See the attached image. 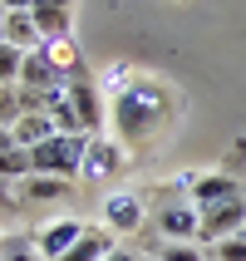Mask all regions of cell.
Returning a JSON list of instances; mask_svg holds the SVG:
<instances>
[{
	"instance_id": "obj_20",
	"label": "cell",
	"mask_w": 246,
	"mask_h": 261,
	"mask_svg": "<svg viewBox=\"0 0 246 261\" xmlns=\"http://www.w3.org/2000/svg\"><path fill=\"white\" fill-rule=\"evenodd\" d=\"M212 256H217V261H246V232L222 237L217 247H212Z\"/></svg>"
},
{
	"instance_id": "obj_5",
	"label": "cell",
	"mask_w": 246,
	"mask_h": 261,
	"mask_svg": "<svg viewBox=\"0 0 246 261\" xmlns=\"http://www.w3.org/2000/svg\"><path fill=\"white\" fill-rule=\"evenodd\" d=\"M84 232H89V227L79 217H54V222H44L40 232H35V251H40L44 261H64Z\"/></svg>"
},
{
	"instance_id": "obj_28",
	"label": "cell",
	"mask_w": 246,
	"mask_h": 261,
	"mask_svg": "<svg viewBox=\"0 0 246 261\" xmlns=\"http://www.w3.org/2000/svg\"><path fill=\"white\" fill-rule=\"evenodd\" d=\"M0 89H5V84H0Z\"/></svg>"
},
{
	"instance_id": "obj_8",
	"label": "cell",
	"mask_w": 246,
	"mask_h": 261,
	"mask_svg": "<svg viewBox=\"0 0 246 261\" xmlns=\"http://www.w3.org/2000/svg\"><path fill=\"white\" fill-rule=\"evenodd\" d=\"M197 207L192 202H173V207H158V237H173V242H197Z\"/></svg>"
},
{
	"instance_id": "obj_15",
	"label": "cell",
	"mask_w": 246,
	"mask_h": 261,
	"mask_svg": "<svg viewBox=\"0 0 246 261\" xmlns=\"http://www.w3.org/2000/svg\"><path fill=\"white\" fill-rule=\"evenodd\" d=\"M35 25H40L44 44L49 40H74V10H35Z\"/></svg>"
},
{
	"instance_id": "obj_26",
	"label": "cell",
	"mask_w": 246,
	"mask_h": 261,
	"mask_svg": "<svg viewBox=\"0 0 246 261\" xmlns=\"http://www.w3.org/2000/svg\"><path fill=\"white\" fill-rule=\"evenodd\" d=\"M0 251H5V237H0Z\"/></svg>"
},
{
	"instance_id": "obj_3",
	"label": "cell",
	"mask_w": 246,
	"mask_h": 261,
	"mask_svg": "<svg viewBox=\"0 0 246 261\" xmlns=\"http://www.w3.org/2000/svg\"><path fill=\"white\" fill-rule=\"evenodd\" d=\"M197 217H202V222H197V247H202V242L217 247L222 237L246 232V192H241V197H227V202H217V207H202Z\"/></svg>"
},
{
	"instance_id": "obj_10",
	"label": "cell",
	"mask_w": 246,
	"mask_h": 261,
	"mask_svg": "<svg viewBox=\"0 0 246 261\" xmlns=\"http://www.w3.org/2000/svg\"><path fill=\"white\" fill-rule=\"evenodd\" d=\"M64 84V74L49 64L44 49H30L25 55V69H20V89H59Z\"/></svg>"
},
{
	"instance_id": "obj_13",
	"label": "cell",
	"mask_w": 246,
	"mask_h": 261,
	"mask_svg": "<svg viewBox=\"0 0 246 261\" xmlns=\"http://www.w3.org/2000/svg\"><path fill=\"white\" fill-rule=\"evenodd\" d=\"M108 251H118V247H114V232H108V227H89V232L74 242V251H69L64 261H103Z\"/></svg>"
},
{
	"instance_id": "obj_21",
	"label": "cell",
	"mask_w": 246,
	"mask_h": 261,
	"mask_svg": "<svg viewBox=\"0 0 246 261\" xmlns=\"http://www.w3.org/2000/svg\"><path fill=\"white\" fill-rule=\"evenodd\" d=\"M20 188H15V182H0V217H15V212H20Z\"/></svg>"
},
{
	"instance_id": "obj_24",
	"label": "cell",
	"mask_w": 246,
	"mask_h": 261,
	"mask_svg": "<svg viewBox=\"0 0 246 261\" xmlns=\"http://www.w3.org/2000/svg\"><path fill=\"white\" fill-rule=\"evenodd\" d=\"M103 261H138V256H133V251H108Z\"/></svg>"
},
{
	"instance_id": "obj_22",
	"label": "cell",
	"mask_w": 246,
	"mask_h": 261,
	"mask_svg": "<svg viewBox=\"0 0 246 261\" xmlns=\"http://www.w3.org/2000/svg\"><path fill=\"white\" fill-rule=\"evenodd\" d=\"M35 10H74V0H35Z\"/></svg>"
},
{
	"instance_id": "obj_18",
	"label": "cell",
	"mask_w": 246,
	"mask_h": 261,
	"mask_svg": "<svg viewBox=\"0 0 246 261\" xmlns=\"http://www.w3.org/2000/svg\"><path fill=\"white\" fill-rule=\"evenodd\" d=\"M158 261H207L197 242H158Z\"/></svg>"
},
{
	"instance_id": "obj_9",
	"label": "cell",
	"mask_w": 246,
	"mask_h": 261,
	"mask_svg": "<svg viewBox=\"0 0 246 261\" xmlns=\"http://www.w3.org/2000/svg\"><path fill=\"white\" fill-rule=\"evenodd\" d=\"M5 44H15V49H44V35L40 25H35V10H5Z\"/></svg>"
},
{
	"instance_id": "obj_12",
	"label": "cell",
	"mask_w": 246,
	"mask_h": 261,
	"mask_svg": "<svg viewBox=\"0 0 246 261\" xmlns=\"http://www.w3.org/2000/svg\"><path fill=\"white\" fill-rule=\"evenodd\" d=\"M10 133H15V148H40L44 138H54L59 128H54V114H25Z\"/></svg>"
},
{
	"instance_id": "obj_17",
	"label": "cell",
	"mask_w": 246,
	"mask_h": 261,
	"mask_svg": "<svg viewBox=\"0 0 246 261\" xmlns=\"http://www.w3.org/2000/svg\"><path fill=\"white\" fill-rule=\"evenodd\" d=\"M20 69H25V49L0 44V84H20Z\"/></svg>"
},
{
	"instance_id": "obj_2",
	"label": "cell",
	"mask_w": 246,
	"mask_h": 261,
	"mask_svg": "<svg viewBox=\"0 0 246 261\" xmlns=\"http://www.w3.org/2000/svg\"><path fill=\"white\" fill-rule=\"evenodd\" d=\"M84 153H89V133H54L40 148H30L35 173L40 177H64V182L84 177Z\"/></svg>"
},
{
	"instance_id": "obj_7",
	"label": "cell",
	"mask_w": 246,
	"mask_h": 261,
	"mask_svg": "<svg viewBox=\"0 0 246 261\" xmlns=\"http://www.w3.org/2000/svg\"><path fill=\"white\" fill-rule=\"evenodd\" d=\"M241 182L236 177H227V173H207V177H187V197H192V207L202 212V207H217V202H227V197H241Z\"/></svg>"
},
{
	"instance_id": "obj_23",
	"label": "cell",
	"mask_w": 246,
	"mask_h": 261,
	"mask_svg": "<svg viewBox=\"0 0 246 261\" xmlns=\"http://www.w3.org/2000/svg\"><path fill=\"white\" fill-rule=\"evenodd\" d=\"M10 148H15V133H10V128H0V158H5Z\"/></svg>"
},
{
	"instance_id": "obj_4",
	"label": "cell",
	"mask_w": 246,
	"mask_h": 261,
	"mask_svg": "<svg viewBox=\"0 0 246 261\" xmlns=\"http://www.w3.org/2000/svg\"><path fill=\"white\" fill-rule=\"evenodd\" d=\"M143 222H148V212H143V197L138 192H108L103 207H99V227H108L118 237L143 232Z\"/></svg>"
},
{
	"instance_id": "obj_1",
	"label": "cell",
	"mask_w": 246,
	"mask_h": 261,
	"mask_svg": "<svg viewBox=\"0 0 246 261\" xmlns=\"http://www.w3.org/2000/svg\"><path fill=\"white\" fill-rule=\"evenodd\" d=\"M168 114H173V94H168L158 79H133L128 94L114 99V123H118V138H123L128 148L158 138V128L168 123Z\"/></svg>"
},
{
	"instance_id": "obj_14",
	"label": "cell",
	"mask_w": 246,
	"mask_h": 261,
	"mask_svg": "<svg viewBox=\"0 0 246 261\" xmlns=\"http://www.w3.org/2000/svg\"><path fill=\"white\" fill-rule=\"evenodd\" d=\"M44 55H49V64H54L64 79L84 74V59H79V44H74V40H49V44H44Z\"/></svg>"
},
{
	"instance_id": "obj_19",
	"label": "cell",
	"mask_w": 246,
	"mask_h": 261,
	"mask_svg": "<svg viewBox=\"0 0 246 261\" xmlns=\"http://www.w3.org/2000/svg\"><path fill=\"white\" fill-rule=\"evenodd\" d=\"M0 261H44V256L35 251V242H30V237H5V251H0Z\"/></svg>"
},
{
	"instance_id": "obj_6",
	"label": "cell",
	"mask_w": 246,
	"mask_h": 261,
	"mask_svg": "<svg viewBox=\"0 0 246 261\" xmlns=\"http://www.w3.org/2000/svg\"><path fill=\"white\" fill-rule=\"evenodd\" d=\"M128 163V143L118 138H89V153H84V177H114L118 168Z\"/></svg>"
},
{
	"instance_id": "obj_16",
	"label": "cell",
	"mask_w": 246,
	"mask_h": 261,
	"mask_svg": "<svg viewBox=\"0 0 246 261\" xmlns=\"http://www.w3.org/2000/svg\"><path fill=\"white\" fill-rule=\"evenodd\" d=\"M25 118V99H20V84H5L0 89V128H15Z\"/></svg>"
},
{
	"instance_id": "obj_11",
	"label": "cell",
	"mask_w": 246,
	"mask_h": 261,
	"mask_svg": "<svg viewBox=\"0 0 246 261\" xmlns=\"http://www.w3.org/2000/svg\"><path fill=\"white\" fill-rule=\"evenodd\" d=\"M64 197H69V182H64V177H40V173H30L25 182H20V202L44 207V202H64Z\"/></svg>"
},
{
	"instance_id": "obj_27",
	"label": "cell",
	"mask_w": 246,
	"mask_h": 261,
	"mask_svg": "<svg viewBox=\"0 0 246 261\" xmlns=\"http://www.w3.org/2000/svg\"><path fill=\"white\" fill-rule=\"evenodd\" d=\"M0 5H5V0H0Z\"/></svg>"
},
{
	"instance_id": "obj_25",
	"label": "cell",
	"mask_w": 246,
	"mask_h": 261,
	"mask_svg": "<svg viewBox=\"0 0 246 261\" xmlns=\"http://www.w3.org/2000/svg\"><path fill=\"white\" fill-rule=\"evenodd\" d=\"M0 44H5V10H0Z\"/></svg>"
}]
</instances>
